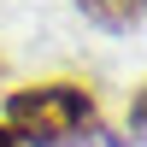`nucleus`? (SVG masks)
Returning <instances> with one entry per match:
<instances>
[{
  "instance_id": "obj_1",
  "label": "nucleus",
  "mask_w": 147,
  "mask_h": 147,
  "mask_svg": "<svg viewBox=\"0 0 147 147\" xmlns=\"http://www.w3.org/2000/svg\"><path fill=\"white\" fill-rule=\"evenodd\" d=\"M88 118H94V94L82 82H30V88L6 94V118L0 124L24 147H59L77 129H88Z\"/></svg>"
},
{
  "instance_id": "obj_2",
  "label": "nucleus",
  "mask_w": 147,
  "mask_h": 147,
  "mask_svg": "<svg viewBox=\"0 0 147 147\" xmlns=\"http://www.w3.org/2000/svg\"><path fill=\"white\" fill-rule=\"evenodd\" d=\"M82 12H94L100 24H112V30H124V24L141 18V0H77Z\"/></svg>"
},
{
  "instance_id": "obj_3",
  "label": "nucleus",
  "mask_w": 147,
  "mask_h": 147,
  "mask_svg": "<svg viewBox=\"0 0 147 147\" xmlns=\"http://www.w3.org/2000/svg\"><path fill=\"white\" fill-rule=\"evenodd\" d=\"M0 147H24V141H18V136H12V129H6V124H0Z\"/></svg>"
}]
</instances>
